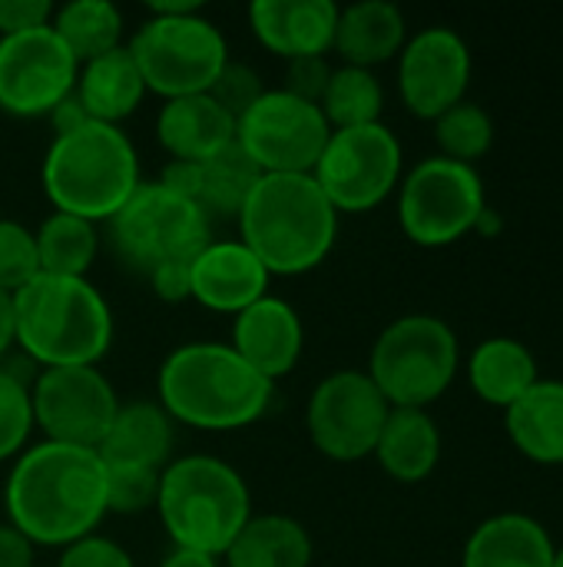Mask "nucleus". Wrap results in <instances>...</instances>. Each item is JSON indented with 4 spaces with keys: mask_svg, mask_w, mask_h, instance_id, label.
<instances>
[{
    "mask_svg": "<svg viewBox=\"0 0 563 567\" xmlns=\"http://www.w3.org/2000/svg\"><path fill=\"white\" fill-rule=\"evenodd\" d=\"M7 518L33 545L66 548L96 532L106 512V465L96 449L40 442L17 455L7 492Z\"/></svg>",
    "mask_w": 563,
    "mask_h": 567,
    "instance_id": "f257e3e1",
    "label": "nucleus"
},
{
    "mask_svg": "<svg viewBox=\"0 0 563 567\" xmlns=\"http://www.w3.org/2000/svg\"><path fill=\"white\" fill-rule=\"evenodd\" d=\"M159 405L173 422L236 432L269 412L272 382L226 342H186L159 365Z\"/></svg>",
    "mask_w": 563,
    "mask_h": 567,
    "instance_id": "f03ea898",
    "label": "nucleus"
},
{
    "mask_svg": "<svg viewBox=\"0 0 563 567\" xmlns=\"http://www.w3.org/2000/svg\"><path fill=\"white\" fill-rule=\"evenodd\" d=\"M239 229L269 276H302L332 252L338 213L312 173H262Z\"/></svg>",
    "mask_w": 563,
    "mask_h": 567,
    "instance_id": "7ed1b4c3",
    "label": "nucleus"
},
{
    "mask_svg": "<svg viewBox=\"0 0 563 567\" xmlns=\"http://www.w3.org/2000/svg\"><path fill=\"white\" fill-rule=\"evenodd\" d=\"M17 346L43 369L96 365L113 346V312L86 279L40 272L13 292Z\"/></svg>",
    "mask_w": 563,
    "mask_h": 567,
    "instance_id": "20e7f679",
    "label": "nucleus"
},
{
    "mask_svg": "<svg viewBox=\"0 0 563 567\" xmlns=\"http://www.w3.org/2000/svg\"><path fill=\"white\" fill-rule=\"evenodd\" d=\"M43 193L56 213L113 219L139 186V156L119 126L86 120L56 133L43 156Z\"/></svg>",
    "mask_w": 563,
    "mask_h": 567,
    "instance_id": "39448f33",
    "label": "nucleus"
},
{
    "mask_svg": "<svg viewBox=\"0 0 563 567\" xmlns=\"http://www.w3.org/2000/svg\"><path fill=\"white\" fill-rule=\"evenodd\" d=\"M156 512L176 548L222 558L252 518L246 478L212 455H186L163 468Z\"/></svg>",
    "mask_w": 563,
    "mask_h": 567,
    "instance_id": "423d86ee",
    "label": "nucleus"
},
{
    "mask_svg": "<svg viewBox=\"0 0 563 567\" xmlns=\"http://www.w3.org/2000/svg\"><path fill=\"white\" fill-rule=\"evenodd\" d=\"M129 53L143 73L146 90L176 100L209 93L229 47L222 30L199 13V3H153V17L139 23Z\"/></svg>",
    "mask_w": 563,
    "mask_h": 567,
    "instance_id": "0eeeda50",
    "label": "nucleus"
},
{
    "mask_svg": "<svg viewBox=\"0 0 563 567\" xmlns=\"http://www.w3.org/2000/svg\"><path fill=\"white\" fill-rule=\"evenodd\" d=\"M458 336L438 316H402L372 346L368 379L392 409H428L458 372Z\"/></svg>",
    "mask_w": 563,
    "mask_h": 567,
    "instance_id": "6e6552de",
    "label": "nucleus"
},
{
    "mask_svg": "<svg viewBox=\"0 0 563 567\" xmlns=\"http://www.w3.org/2000/svg\"><path fill=\"white\" fill-rule=\"evenodd\" d=\"M110 239L116 256L143 272L192 262L209 243V216L186 196L156 183H139L126 206L110 219Z\"/></svg>",
    "mask_w": 563,
    "mask_h": 567,
    "instance_id": "1a4fd4ad",
    "label": "nucleus"
},
{
    "mask_svg": "<svg viewBox=\"0 0 563 567\" xmlns=\"http://www.w3.org/2000/svg\"><path fill=\"white\" fill-rule=\"evenodd\" d=\"M484 183L475 166L431 156L418 163L398 196V219L411 243L438 249L475 233L484 216Z\"/></svg>",
    "mask_w": 563,
    "mask_h": 567,
    "instance_id": "9d476101",
    "label": "nucleus"
},
{
    "mask_svg": "<svg viewBox=\"0 0 563 567\" xmlns=\"http://www.w3.org/2000/svg\"><path fill=\"white\" fill-rule=\"evenodd\" d=\"M312 176L335 213H368L398 186L402 143L385 123L332 130Z\"/></svg>",
    "mask_w": 563,
    "mask_h": 567,
    "instance_id": "9b49d317",
    "label": "nucleus"
},
{
    "mask_svg": "<svg viewBox=\"0 0 563 567\" xmlns=\"http://www.w3.org/2000/svg\"><path fill=\"white\" fill-rule=\"evenodd\" d=\"M329 136L322 110L285 90H265L236 120V143L259 173H312Z\"/></svg>",
    "mask_w": 563,
    "mask_h": 567,
    "instance_id": "f8f14e48",
    "label": "nucleus"
},
{
    "mask_svg": "<svg viewBox=\"0 0 563 567\" xmlns=\"http://www.w3.org/2000/svg\"><path fill=\"white\" fill-rule=\"evenodd\" d=\"M392 405L368 372L342 369L322 379L309 399L305 425L312 445L332 462H358L375 455Z\"/></svg>",
    "mask_w": 563,
    "mask_h": 567,
    "instance_id": "ddd939ff",
    "label": "nucleus"
},
{
    "mask_svg": "<svg viewBox=\"0 0 563 567\" xmlns=\"http://www.w3.org/2000/svg\"><path fill=\"white\" fill-rule=\"evenodd\" d=\"M30 405L43 442L76 449H100L119 412V399L96 365L43 369L33 379Z\"/></svg>",
    "mask_w": 563,
    "mask_h": 567,
    "instance_id": "4468645a",
    "label": "nucleus"
},
{
    "mask_svg": "<svg viewBox=\"0 0 563 567\" xmlns=\"http://www.w3.org/2000/svg\"><path fill=\"white\" fill-rule=\"evenodd\" d=\"M80 63L53 33L37 27L27 33L0 37V110L20 120L50 116L73 96Z\"/></svg>",
    "mask_w": 563,
    "mask_h": 567,
    "instance_id": "2eb2a0df",
    "label": "nucleus"
},
{
    "mask_svg": "<svg viewBox=\"0 0 563 567\" xmlns=\"http://www.w3.org/2000/svg\"><path fill=\"white\" fill-rule=\"evenodd\" d=\"M471 83V50L461 33L428 27L405 40L398 63V86L405 106L421 120H438L458 106Z\"/></svg>",
    "mask_w": 563,
    "mask_h": 567,
    "instance_id": "dca6fc26",
    "label": "nucleus"
},
{
    "mask_svg": "<svg viewBox=\"0 0 563 567\" xmlns=\"http://www.w3.org/2000/svg\"><path fill=\"white\" fill-rule=\"evenodd\" d=\"M269 272L242 239L209 243L189 262V299L212 312L239 316L262 296H269Z\"/></svg>",
    "mask_w": 563,
    "mask_h": 567,
    "instance_id": "f3484780",
    "label": "nucleus"
},
{
    "mask_svg": "<svg viewBox=\"0 0 563 567\" xmlns=\"http://www.w3.org/2000/svg\"><path fill=\"white\" fill-rule=\"evenodd\" d=\"M302 319L299 312L279 299V296H262L249 309H242L232 322V349L262 375L275 385V379L289 375L302 355Z\"/></svg>",
    "mask_w": 563,
    "mask_h": 567,
    "instance_id": "a211bd4d",
    "label": "nucleus"
},
{
    "mask_svg": "<svg viewBox=\"0 0 563 567\" xmlns=\"http://www.w3.org/2000/svg\"><path fill=\"white\" fill-rule=\"evenodd\" d=\"M338 10L332 0H256L249 23L259 43L285 60L325 56L335 43Z\"/></svg>",
    "mask_w": 563,
    "mask_h": 567,
    "instance_id": "6ab92c4d",
    "label": "nucleus"
},
{
    "mask_svg": "<svg viewBox=\"0 0 563 567\" xmlns=\"http://www.w3.org/2000/svg\"><path fill=\"white\" fill-rule=\"evenodd\" d=\"M156 136L173 159L206 163L236 143V120L209 93L176 96L159 110Z\"/></svg>",
    "mask_w": 563,
    "mask_h": 567,
    "instance_id": "aec40b11",
    "label": "nucleus"
},
{
    "mask_svg": "<svg viewBox=\"0 0 563 567\" xmlns=\"http://www.w3.org/2000/svg\"><path fill=\"white\" fill-rule=\"evenodd\" d=\"M73 96L83 106L86 120L119 126V120H126L146 96V83L129 47H116L83 63Z\"/></svg>",
    "mask_w": 563,
    "mask_h": 567,
    "instance_id": "412c9836",
    "label": "nucleus"
},
{
    "mask_svg": "<svg viewBox=\"0 0 563 567\" xmlns=\"http://www.w3.org/2000/svg\"><path fill=\"white\" fill-rule=\"evenodd\" d=\"M169 452H173V419L156 402L119 405L106 439L96 449L103 465H133V468H156V472L169 465Z\"/></svg>",
    "mask_w": 563,
    "mask_h": 567,
    "instance_id": "4be33fe9",
    "label": "nucleus"
},
{
    "mask_svg": "<svg viewBox=\"0 0 563 567\" xmlns=\"http://www.w3.org/2000/svg\"><path fill=\"white\" fill-rule=\"evenodd\" d=\"M548 528L528 515H494L465 545V567H554Z\"/></svg>",
    "mask_w": 563,
    "mask_h": 567,
    "instance_id": "5701e85b",
    "label": "nucleus"
},
{
    "mask_svg": "<svg viewBox=\"0 0 563 567\" xmlns=\"http://www.w3.org/2000/svg\"><path fill=\"white\" fill-rule=\"evenodd\" d=\"M405 13L392 0H358L338 10L332 47L345 56L348 66L372 70L375 63L392 60L405 47Z\"/></svg>",
    "mask_w": 563,
    "mask_h": 567,
    "instance_id": "b1692460",
    "label": "nucleus"
},
{
    "mask_svg": "<svg viewBox=\"0 0 563 567\" xmlns=\"http://www.w3.org/2000/svg\"><path fill=\"white\" fill-rule=\"evenodd\" d=\"M375 458L405 485L425 482L441 458V432L425 409H392L378 435Z\"/></svg>",
    "mask_w": 563,
    "mask_h": 567,
    "instance_id": "393cba45",
    "label": "nucleus"
},
{
    "mask_svg": "<svg viewBox=\"0 0 563 567\" xmlns=\"http://www.w3.org/2000/svg\"><path fill=\"white\" fill-rule=\"evenodd\" d=\"M508 435L538 465H563V382H534L508 409Z\"/></svg>",
    "mask_w": 563,
    "mask_h": 567,
    "instance_id": "a878e982",
    "label": "nucleus"
},
{
    "mask_svg": "<svg viewBox=\"0 0 563 567\" xmlns=\"http://www.w3.org/2000/svg\"><path fill=\"white\" fill-rule=\"evenodd\" d=\"M222 558L229 567H309L312 538L289 515H252Z\"/></svg>",
    "mask_w": 563,
    "mask_h": 567,
    "instance_id": "bb28decb",
    "label": "nucleus"
},
{
    "mask_svg": "<svg viewBox=\"0 0 563 567\" xmlns=\"http://www.w3.org/2000/svg\"><path fill=\"white\" fill-rule=\"evenodd\" d=\"M468 379L488 405L508 412L538 382V362L524 342L498 336L475 349L468 362Z\"/></svg>",
    "mask_w": 563,
    "mask_h": 567,
    "instance_id": "cd10ccee",
    "label": "nucleus"
},
{
    "mask_svg": "<svg viewBox=\"0 0 563 567\" xmlns=\"http://www.w3.org/2000/svg\"><path fill=\"white\" fill-rule=\"evenodd\" d=\"M50 27L80 66L123 47V13L110 0H70L53 13Z\"/></svg>",
    "mask_w": 563,
    "mask_h": 567,
    "instance_id": "c85d7f7f",
    "label": "nucleus"
},
{
    "mask_svg": "<svg viewBox=\"0 0 563 567\" xmlns=\"http://www.w3.org/2000/svg\"><path fill=\"white\" fill-rule=\"evenodd\" d=\"M259 176H262L259 166L242 153L239 143H232L219 156L199 163L196 206L209 216V223L212 219H239Z\"/></svg>",
    "mask_w": 563,
    "mask_h": 567,
    "instance_id": "c756f323",
    "label": "nucleus"
},
{
    "mask_svg": "<svg viewBox=\"0 0 563 567\" xmlns=\"http://www.w3.org/2000/svg\"><path fill=\"white\" fill-rule=\"evenodd\" d=\"M37 239V259L40 272L46 276H66V279H86L100 239H96V223H86L70 213H53L40 223L33 233Z\"/></svg>",
    "mask_w": 563,
    "mask_h": 567,
    "instance_id": "7c9ffc66",
    "label": "nucleus"
},
{
    "mask_svg": "<svg viewBox=\"0 0 563 567\" xmlns=\"http://www.w3.org/2000/svg\"><path fill=\"white\" fill-rule=\"evenodd\" d=\"M382 106H385V93L382 83L372 70L362 66H338L329 76V86L322 93V116L329 120L332 130H352V126H368V123H382Z\"/></svg>",
    "mask_w": 563,
    "mask_h": 567,
    "instance_id": "2f4dec72",
    "label": "nucleus"
},
{
    "mask_svg": "<svg viewBox=\"0 0 563 567\" xmlns=\"http://www.w3.org/2000/svg\"><path fill=\"white\" fill-rule=\"evenodd\" d=\"M435 140L445 159L471 166L494 146V120L488 116L484 106L461 100L458 106H451L435 120Z\"/></svg>",
    "mask_w": 563,
    "mask_h": 567,
    "instance_id": "473e14b6",
    "label": "nucleus"
},
{
    "mask_svg": "<svg viewBox=\"0 0 563 567\" xmlns=\"http://www.w3.org/2000/svg\"><path fill=\"white\" fill-rule=\"evenodd\" d=\"M33 429V405L30 385L17 375L0 369V462L17 458Z\"/></svg>",
    "mask_w": 563,
    "mask_h": 567,
    "instance_id": "72a5a7b5",
    "label": "nucleus"
},
{
    "mask_svg": "<svg viewBox=\"0 0 563 567\" xmlns=\"http://www.w3.org/2000/svg\"><path fill=\"white\" fill-rule=\"evenodd\" d=\"M156 468H133V465H106V512L113 515H136L156 505L159 498Z\"/></svg>",
    "mask_w": 563,
    "mask_h": 567,
    "instance_id": "f704fd0d",
    "label": "nucleus"
},
{
    "mask_svg": "<svg viewBox=\"0 0 563 567\" xmlns=\"http://www.w3.org/2000/svg\"><path fill=\"white\" fill-rule=\"evenodd\" d=\"M37 276H40V259H37L33 233L13 219H0V292L13 296Z\"/></svg>",
    "mask_w": 563,
    "mask_h": 567,
    "instance_id": "c9c22d12",
    "label": "nucleus"
},
{
    "mask_svg": "<svg viewBox=\"0 0 563 567\" xmlns=\"http://www.w3.org/2000/svg\"><path fill=\"white\" fill-rule=\"evenodd\" d=\"M262 93H265V86H262L259 73H256L252 66H242V63H232V60L222 66V73H219L216 83L209 86V96H212L232 120H239Z\"/></svg>",
    "mask_w": 563,
    "mask_h": 567,
    "instance_id": "e433bc0d",
    "label": "nucleus"
},
{
    "mask_svg": "<svg viewBox=\"0 0 563 567\" xmlns=\"http://www.w3.org/2000/svg\"><path fill=\"white\" fill-rule=\"evenodd\" d=\"M56 567H133V558L103 535H86L63 548V558Z\"/></svg>",
    "mask_w": 563,
    "mask_h": 567,
    "instance_id": "4c0bfd02",
    "label": "nucleus"
},
{
    "mask_svg": "<svg viewBox=\"0 0 563 567\" xmlns=\"http://www.w3.org/2000/svg\"><path fill=\"white\" fill-rule=\"evenodd\" d=\"M329 76H332V66L325 63V56H299V60H289L285 86L282 90L319 106L322 93L329 86Z\"/></svg>",
    "mask_w": 563,
    "mask_h": 567,
    "instance_id": "58836bf2",
    "label": "nucleus"
},
{
    "mask_svg": "<svg viewBox=\"0 0 563 567\" xmlns=\"http://www.w3.org/2000/svg\"><path fill=\"white\" fill-rule=\"evenodd\" d=\"M53 13L56 7L50 0H0V37L50 27Z\"/></svg>",
    "mask_w": 563,
    "mask_h": 567,
    "instance_id": "ea45409f",
    "label": "nucleus"
},
{
    "mask_svg": "<svg viewBox=\"0 0 563 567\" xmlns=\"http://www.w3.org/2000/svg\"><path fill=\"white\" fill-rule=\"evenodd\" d=\"M33 542L10 522L0 525V567H33Z\"/></svg>",
    "mask_w": 563,
    "mask_h": 567,
    "instance_id": "a19ab883",
    "label": "nucleus"
},
{
    "mask_svg": "<svg viewBox=\"0 0 563 567\" xmlns=\"http://www.w3.org/2000/svg\"><path fill=\"white\" fill-rule=\"evenodd\" d=\"M149 282H153V289H156V296L163 302H183V299H189V262L156 269L149 276Z\"/></svg>",
    "mask_w": 563,
    "mask_h": 567,
    "instance_id": "79ce46f5",
    "label": "nucleus"
},
{
    "mask_svg": "<svg viewBox=\"0 0 563 567\" xmlns=\"http://www.w3.org/2000/svg\"><path fill=\"white\" fill-rule=\"evenodd\" d=\"M17 342V326H13V296L0 292V359L10 352Z\"/></svg>",
    "mask_w": 563,
    "mask_h": 567,
    "instance_id": "37998d69",
    "label": "nucleus"
},
{
    "mask_svg": "<svg viewBox=\"0 0 563 567\" xmlns=\"http://www.w3.org/2000/svg\"><path fill=\"white\" fill-rule=\"evenodd\" d=\"M159 567H219V558H209V555H199V551L176 548Z\"/></svg>",
    "mask_w": 563,
    "mask_h": 567,
    "instance_id": "c03bdc74",
    "label": "nucleus"
},
{
    "mask_svg": "<svg viewBox=\"0 0 563 567\" xmlns=\"http://www.w3.org/2000/svg\"><path fill=\"white\" fill-rule=\"evenodd\" d=\"M554 567H563V548L554 555Z\"/></svg>",
    "mask_w": 563,
    "mask_h": 567,
    "instance_id": "a18cd8bd",
    "label": "nucleus"
}]
</instances>
